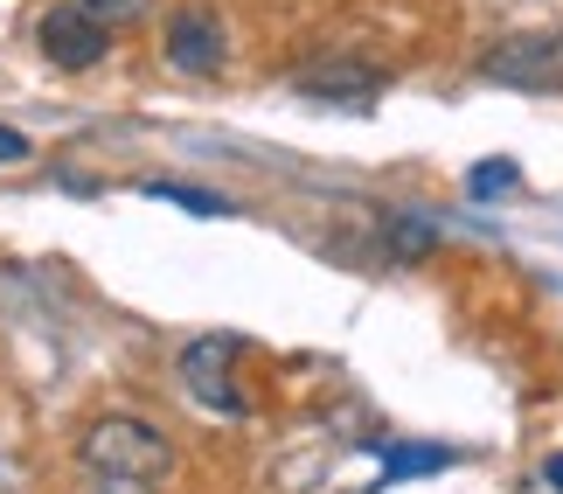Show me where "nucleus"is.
Masks as SVG:
<instances>
[{"label":"nucleus","instance_id":"1","mask_svg":"<svg viewBox=\"0 0 563 494\" xmlns=\"http://www.w3.org/2000/svg\"><path fill=\"white\" fill-rule=\"evenodd\" d=\"M77 466L91 481V494H167V481H175V439L154 418L104 411L84 425Z\"/></svg>","mask_w":563,"mask_h":494},{"label":"nucleus","instance_id":"2","mask_svg":"<svg viewBox=\"0 0 563 494\" xmlns=\"http://www.w3.org/2000/svg\"><path fill=\"white\" fill-rule=\"evenodd\" d=\"M236 355H244V341H230V334H202V341L181 349V391L216 418H244L251 411V397L236 391V376H230Z\"/></svg>","mask_w":563,"mask_h":494},{"label":"nucleus","instance_id":"3","mask_svg":"<svg viewBox=\"0 0 563 494\" xmlns=\"http://www.w3.org/2000/svg\"><path fill=\"white\" fill-rule=\"evenodd\" d=\"M161 56H167V70H181V77H216L230 63L223 14L216 8H175L167 29H161Z\"/></svg>","mask_w":563,"mask_h":494},{"label":"nucleus","instance_id":"4","mask_svg":"<svg viewBox=\"0 0 563 494\" xmlns=\"http://www.w3.org/2000/svg\"><path fill=\"white\" fill-rule=\"evenodd\" d=\"M487 84H515V91H563V35H508L481 56Z\"/></svg>","mask_w":563,"mask_h":494},{"label":"nucleus","instance_id":"5","mask_svg":"<svg viewBox=\"0 0 563 494\" xmlns=\"http://www.w3.org/2000/svg\"><path fill=\"white\" fill-rule=\"evenodd\" d=\"M35 42H42V56H49L56 70H91V63L112 56V29L91 21L77 0H56V8L35 21Z\"/></svg>","mask_w":563,"mask_h":494},{"label":"nucleus","instance_id":"6","mask_svg":"<svg viewBox=\"0 0 563 494\" xmlns=\"http://www.w3.org/2000/svg\"><path fill=\"white\" fill-rule=\"evenodd\" d=\"M383 70L369 63H313V70H299V98H320V105H369L383 91Z\"/></svg>","mask_w":563,"mask_h":494},{"label":"nucleus","instance_id":"7","mask_svg":"<svg viewBox=\"0 0 563 494\" xmlns=\"http://www.w3.org/2000/svg\"><path fill=\"white\" fill-rule=\"evenodd\" d=\"M431 466H452V453H445V446H389V460H383V481L431 474Z\"/></svg>","mask_w":563,"mask_h":494},{"label":"nucleus","instance_id":"8","mask_svg":"<svg viewBox=\"0 0 563 494\" xmlns=\"http://www.w3.org/2000/svg\"><path fill=\"white\" fill-rule=\"evenodd\" d=\"M383 230H389V251H397V257H424L431 244H439V230H431V223H418V217H397V209L383 217Z\"/></svg>","mask_w":563,"mask_h":494},{"label":"nucleus","instance_id":"9","mask_svg":"<svg viewBox=\"0 0 563 494\" xmlns=\"http://www.w3.org/2000/svg\"><path fill=\"white\" fill-rule=\"evenodd\" d=\"M146 196H161V202H181L188 217H230V202H223V196H209V188H181V182H146Z\"/></svg>","mask_w":563,"mask_h":494},{"label":"nucleus","instance_id":"10","mask_svg":"<svg viewBox=\"0 0 563 494\" xmlns=\"http://www.w3.org/2000/svg\"><path fill=\"white\" fill-rule=\"evenodd\" d=\"M77 8L119 35V29H133V21H146V8H154V0H77Z\"/></svg>","mask_w":563,"mask_h":494},{"label":"nucleus","instance_id":"11","mask_svg":"<svg viewBox=\"0 0 563 494\" xmlns=\"http://www.w3.org/2000/svg\"><path fill=\"white\" fill-rule=\"evenodd\" d=\"M515 182H522V175H515V161H487V167H473V175H466L473 196H501V188H515Z\"/></svg>","mask_w":563,"mask_h":494},{"label":"nucleus","instance_id":"12","mask_svg":"<svg viewBox=\"0 0 563 494\" xmlns=\"http://www.w3.org/2000/svg\"><path fill=\"white\" fill-rule=\"evenodd\" d=\"M0 161H29V140H21L14 125H0Z\"/></svg>","mask_w":563,"mask_h":494},{"label":"nucleus","instance_id":"13","mask_svg":"<svg viewBox=\"0 0 563 494\" xmlns=\"http://www.w3.org/2000/svg\"><path fill=\"white\" fill-rule=\"evenodd\" d=\"M543 481H550V487L563 494V453H550V460H543Z\"/></svg>","mask_w":563,"mask_h":494}]
</instances>
